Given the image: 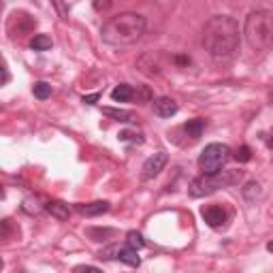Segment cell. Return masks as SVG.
Masks as SVG:
<instances>
[{"instance_id":"1","label":"cell","mask_w":273,"mask_h":273,"mask_svg":"<svg viewBox=\"0 0 273 273\" xmlns=\"http://www.w3.org/2000/svg\"><path fill=\"white\" fill-rule=\"evenodd\" d=\"M239 41V23L229 15H213L203 28V47L213 58L231 56L237 52Z\"/></svg>"},{"instance_id":"2","label":"cell","mask_w":273,"mask_h":273,"mask_svg":"<svg viewBox=\"0 0 273 273\" xmlns=\"http://www.w3.org/2000/svg\"><path fill=\"white\" fill-rule=\"evenodd\" d=\"M145 17L139 13H120L113 15L111 19H107L101 28V39L107 45L113 47H124V45H133L137 43L145 32Z\"/></svg>"},{"instance_id":"3","label":"cell","mask_w":273,"mask_h":273,"mask_svg":"<svg viewBox=\"0 0 273 273\" xmlns=\"http://www.w3.org/2000/svg\"><path fill=\"white\" fill-rule=\"evenodd\" d=\"M243 37L252 52H267L273 47V11L256 9L247 13Z\"/></svg>"},{"instance_id":"4","label":"cell","mask_w":273,"mask_h":273,"mask_svg":"<svg viewBox=\"0 0 273 273\" xmlns=\"http://www.w3.org/2000/svg\"><path fill=\"white\" fill-rule=\"evenodd\" d=\"M241 177H243V171H220L216 175H201L190 184V196L201 198V196L213 194L218 188L233 186V184L239 182Z\"/></svg>"},{"instance_id":"5","label":"cell","mask_w":273,"mask_h":273,"mask_svg":"<svg viewBox=\"0 0 273 273\" xmlns=\"http://www.w3.org/2000/svg\"><path fill=\"white\" fill-rule=\"evenodd\" d=\"M231 150L224 143H209L198 156V167L203 175H216L222 171V167L229 162Z\"/></svg>"},{"instance_id":"6","label":"cell","mask_w":273,"mask_h":273,"mask_svg":"<svg viewBox=\"0 0 273 273\" xmlns=\"http://www.w3.org/2000/svg\"><path fill=\"white\" fill-rule=\"evenodd\" d=\"M169 162V156L164 152H156L154 156H150L143 164V169H141V177L143 180H152V177H156L162 169H164V164Z\"/></svg>"},{"instance_id":"7","label":"cell","mask_w":273,"mask_h":273,"mask_svg":"<svg viewBox=\"0 0 273 273\" xmlns=\"http://www.w3.org/2000/svg\"><path fill=\"white\" fill-rule=\"evenodd\" d=\"M201 216H203V220L209 224L211 229H220L222 224L227 222V213H224V209L218 207V205H207V207H203Z\"/></svg>"},{"instance_id":"8","label":"cell","mask_w":273,"mask_h":273,"mask_svg":"<svg viewBox=\"0 0 273 273\" xmlns=\"http://www.w3.org/2000/svg\"><path fill=\"white\" fill-rule=\"evenodd\" d=\"M154 113L158 117H173L177 113V103L169 96H160L154 101Z\"/></svg>"},{"instance_id":"9","label":"cell","mask_w":273,"mask_h":273,"mask_svg":"<svg viewBox=\"0 0 273 273\" xmlns=\"http://www.w3.org/2000/svg\"><path fill=\"white\" fill-rule=\"evenodd\" d=\"M109 203L107 201H94V203H88V205H79L77 209L84 213V216H88V218H94V216H103V213H107L109 211Z\"/></svg>"},{"instance_id":"10","label":"cell","mask_w":273,"mask_h":273,"mask_svg":"<svg viewBox=\"0 0 273 273\" xmlns=\"http://www.w3.org/2000/svg\"><path fill=\"white\" fill-rule=\"evenodd\" d=\"M103 113L107 117H113L117 122H126V124H133L137 122V115L133 111H126V109H113V107H103Z\"/></svg>"},{"instance_id":"11","label":"cell","mask_w":273,"mask_h":273,"mask_svg":"<svg viewBox=\"0 0 273 273\" xmlns=\"http://www.w3.org/2000/svg\"><path fill=\"white\" fill-rule=\"evenodd\" d=\"M115 258L120 260V263L128 265V267H139V265H141V258H139L137 250H133V247H128V245L120 247V252H117V256H115Z\"/></svg>"},{"instance_id":"12","label":"cell","mask_w":273,"mask_h":273,"mask_svg":"<svg viewBox=\"0 0 273 273\" xmlns=\"http://www.w3.org/2000/svg\"><path fill=\"white\" fill-rule=\"evenodd\" d=\"M45 209L49 211L54 218H58V220H68V216H70L68 205L62 203V201H49V203L45 205Z\"/></svg>"},{"instance_id":"13","label":"cell","mask_w":273,"mask_h":273,"mask_svg":"<svg viewBox=\"0 0 273 273\" xmlns=\"http://www.w3.org/2000/svg\"><path fill=\"white\" fill-rule=\"evenodd\" d=\"M203 130H205V120H201V117H194V120H188L184 124V133L188 137H192V139H198L201 135H203Z\"/></svg>"},{"instance_id":"14","label":"cell","mask_w":273,"mask_h":273,"mask_svg":"<svg viewBox=\"0 0 273 273\" xmlns=\"http://www.w3.org/2000/svg\"><path fill=\"white\" fill-rule=\"evenodd\" d=\"M133 96H135V90H133V86H128V84L115 86L113 92H111V98H113L115 103H126V101H130Z\"/></svg>"},{"instance_id":"15","label":"cell","mask_w":273,"mask_h":273,"mask_svg":"<svg viewBox=\"0 0 273 273\" xmlns=\"http://www.w3.org/2000/svg\"><path fill=\"white\" fill-rule=\"evenodd\" d=\"M86 235L90 237L92 241H107L109 237L115 235L113 229H96V227H92V229H86Z\"/></svg>"},{"instance_id":"16","label":"cell","mask_w":273,"mask_h":273,"mask_svg":"<svg viewBox=\"0 0 273 273\" xmlns=\"http://www.w3.org/2000/svg\"><path fill=\"white\" fill-rule=\"evenodd\" d=\"M52 45H54V41L47 37V34H37L32 41H30V47L34 52H45V49H52Z\"/></svg>"},{"instance_id":"17","label":"cell","mask_w":273,"mask_h":273,"mask_svg":"<svg viewBox=\"0 0 273 273\" xmlns=\"http://www.w3.org/2000/svg\"><path fill=\"white\" fill-rule=\"evenodd\" d=\"M21 209L32 216V213H41V211L45 209V205H41V201H39L37 196H28V198H23Z\"/></svg>"},{"instance_id":"18","label":"cell","mask_w":273,"mask_h":273,"mask_svg":"<svg viewBox=\"0 0 273 273\" xmlns=\"http://www.w3.org/2000/svg\"><path fill=\"white\" fill-rule=\"evenodd\" d=\"M32 92H34V96H37L39 101H45V98L52 96V86L47 84V81H37L34 88H32Z\"/></svg>"},{"instance_id":"19","label":"cell","mask_w":273,"mask_h":273,"mask_svg":"<svg viewBox=\"0 0 273 273\" xmlns=\"http://www.w3.org/2000/svg\"><path fill=\"white\" fill-rule=\"evenodd\" d=\"M126 245L133 247V250H141V247L145 245V241H143V237H141V233L128 231V233H126Z\"/></svg>"},{"instance_id":"20","label":"cell","mask_w":273,"mask_h":273,"mask_svg":"<svg viewBox=\"0 0 273 273\" xmlns=\"http://www.w3.org/2000/svg\"><path fill=\"white\" fill-rule=\"evenodd\" d=\"M241 192H243V196H245L247 201H254V198L260 194V184H258V182H247V184L243 186Z\"/></svg>"},{"instance_id":"21","label":"cell","mask_w":273,"mask_h":273,"mask_svg":"<svg viewBox=\"0 0 273 273\" xmlns=\"http://www.w3.org/2000/svg\"><path fill=\"white\" fill-rule=\"evenodd\" d=\"M235 160H237V162H250V160H252V150L247 147V145L237 147V152H235Z\"/></svg>"},{"instance_id":"22","label":"cell","mask_w":273,"mask_h":273,"mask_svg":"<svg viewBox=\"0 0 273 273\" xmlns=\"http://www.w3.org/2000/svg\"><path fill=\"white\" fill-rule=\"evenodd\" d=\"M120 141H135V143H143V135L139 133H130V130H122L120 135H117Z\"/></svg>"},{"instance_id":"23","label":"cell","mask_w":273,"mask_h":273,"mask_svg":"<svg viewBox=\"0 0 273 273\" xmlns=\"http://www.w3.org/2000/svg\"><path fill=\"white\" fill-rule=\"evenodd\" d=\"M117 252H120V245H109V247H105V250H101V254H98V258L101 260H109V258H113V256H117Z\"/></svg>"},{"instance_id":"24","label":"cell","mask_w":273,"mask_h":273,"mask_svg":"<svg viewBox=\"0 0 273 273\" xmlns=\"http://www.w3.org/2000/svg\"><path fill=\"white\" fill-rule=\"evenodd\" d=\"M73 273H103L98 267H92V265H77L73 269Z\"/></svg>"},{"instance_id":"25","label":"cell","mask_w":273,"mask_h":273,"mask_svg":"<svg viewBox=\"0 0 273 273\" xmlns=\"http://www.w3.org/2000/svg\"><path fill=\"white\" fill-rule=\"evenodd\" d=\"M175 62L180 64V66H188L190 64V58L188 56H175Z\"/></svg>"},{"instance_id":"26","label":"cell","mask_w":273,"mask_h":273,"mask_svg":"<svg viewBox=\"0 0 273 273\" xmlns=\"http://www.w3.org/2000/svg\"><path fill=\"white\" fill-rule=\"evenodd\" d=\"M101 96H98V94H88V96H84V103H88V105H94V103H96Z\"/></svg>"},{"instance_id":"27","label":"cell","mask_w":273,"mask_h":273,"mask_svg":"<svg viewBox=\"0 0 273 273\" xmlns=\"http://www.w3.org/2000/svg\"><path fill=\"white\" fill-rule=\"evenodd\" d=\"M9 84V68H7V64H3V86H7Z\"/></svg>"},{"instance_id":"28","label":"cell","mask_w":273,"mask_h":273,"mask_svg":"<svg viewBox=\"0 0 273 273\" xmlns=\"http://www.w3.org/2000/svg\"><path fill=\"white\" fill-rule=\"evenodd\" d=\"M107 7H109V3H94V9H96V11H103Z\"/></svg>"},{"instance_id":"29","label":"cell","mask_w":273,"mask_h":273,"mask_svg":"<svg viewBox=\"0 0 273 273\" xmlns=\"http://www.w3.org/2000/svg\"><path fill=\"white\" fill-rule=\"evenodd\" d=\"M267 250H269V252H273V241H269V243H267Z\"/></svg>"},{"instance_id":"30","label":"cell","mask_w":273,"mask_h":273,"mask_svg":"<svg viewBox=\"0 0 273 273\" xmlns=\"http://www.w3.org/2000/svg\"><path fill=\"white\" fill-rule=\"evenodd\" d=\"M269 103H271V105H273V92H271V94H269Z\"/></svg>"},{"instance_id":"31","label":"cell","mask_w":273,"mask_h":273,"mask_svg":"<svg viewBox=\"0 0 273 273\" xmlns=\"http://www.w3.org/2000/svg\"><path fill=\"white\" fill-rule=\"evenodd\" d=\"M269 145H271V147H273V137H271V139H269Z\"/></svg>"}]
</instances>
